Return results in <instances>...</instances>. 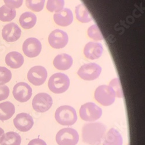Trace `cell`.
Returning a JSON list of instances; mask_svg holds the SVG:
<instances>
[{
  "instance_id": "cell-31",
  "label": "cell",
  "mask_w": 145,
  "mask_h": 145,
  "mask_svg": "<svg viewBox=\"0 0 145 145\" xmlns=\"http://www.w3.org/2000/svg\"><path fill=\"white\" fill-rule=\"evenodd\" d=\"M10 91L5 85H0V101L7 99L9 95Z\"/></svg>"
},
{
  "instance_id": "cell-12",
  "label": "cell",
  "mask_w": 145,
  "mask_h": 145,
  "mask_svg": "<svg viewBox=\"0 0 145 145\" xmlns=\"http://www.w3.org/2000/svg\"><path fill=\"white\" fill-rule=\"evenodd\" d=\"M42 50L41 42L35 38H29L23 44V51L29 57H35L40 55Z\"/></svg>"
},
{
  "instance_id": "cell-16",
  "label": "cell",
  "mask_w": 145,
  "mask_h": 145,
  "mask_svg": "<svg viewBox=\"0 0 145 145\" xmlns=\"http://www.w3.org/2000/svg\"><path fill=\"white\" fill-rule=\"evenodd\" d=\"M54 20L56 25L66 27L72 23L73 21V15L70 9L64 8L54 15Z\"/></svg>"
},
{
  "instance_id": "cell-11",
  "label": "cell",
  "mask_w": 145,
  "mask_h": 145,
  "mask_svg": "<svg viewBox=\"0 0 145 145\" xmlns=\"http://www.w3.org/2000/svg\"><path fill=\"white\" fill-rule=\"evenodd\" d=\"M69 37L67 34L63 30L56 29L51 33L48 37L50 45L55 49L64 48L68 43Z\"/></svg>"
},
{
  "instance_id": "cell-1",
  "label": "cell",
  "mask_w": 145,
  "mask_h": 145,
  "mask_svg": "<svg viewBox=\"0 0 145 145\" xmlns=\"http://www.w3.org/2000/svg\"><path fill=\"white\" fill-rule=\"evenodd\" d=\"M106 127L102 123H90L82 128V138L84 142L90 145H99L105 137Z\"/></svg>"
},
{
  "instance_id": "cell-29",
  "label": "cell",
  "mask_w": 145,
  "mask_h": 145,
  "mask_svg": "<svg viewBox=\"0 0 145 145\" xmlns=\"http://www.w3.org/2000/svg\"><path fill=\"white\" fill-rule=\"evenodd\" d=\"M12 78V72L7 68L0 66V85H4Z\"/></svg>"
},
{
  "instance_id": "cell-18",
  "label": "cell",
  "mask_w": 145,
  "mask_h": 145,
  "mask_svg": "<svg viewBox=\"0 0 145 145\" xmlns=\"http://www.w3.org/2000/svg\"><path fill=\"white\" fill-rule=\"evenodd\" d=\"M5 63L12 69H19L24 63V57L19 52H10L5 56Z\"/></svg>"
},
{
  "instance_id": "cell-32",
  "label": "cell",
  "mask_w": 145,
  "mask_h": 145,
  "mask_svg": "<svg viewBox=\"0 0 145 145\" xmlns=\"http://www.w3.org/2000/svg\"><path fill=\"white\" fill-rule=\"evenodd\" d=\"M28 145H46V143L43 140L37 138L31 140L28 144Z\"/></svg>"
},
{
  "instance_id": "cell-26",
  "label": "cell",
  "mask_w": 145,
  "mask_h": 145,
  "mask_svg": "<svg viewBox=\"0 0 145 145\" xmlns=\"http://www.w3.org/2000/svg\"><path fill=\"white\" fill-rule=\"evenodd\" d=\"M45 0H26V7L34 12H40L44 8Z\"/></svg>"
},
{
  "instance_id": "cell-8",
  "label": "cell",
  "mask_w": 145,
  "mask_h": 145,
  "mask_svg": "<svg viewBox=\"0 0 145 145\" xmlns=\"http://www.w3.org/2000/svg\"><path fill=\"white\" fill-rule=\"evenodd\" d=\"M53 100L51 96L46 93H39L36 95L32 102L33 109L39 113H44L51 107Z\"/></svg>"
},
{
  "instance_id": "cell-30",
  "label": "cell",
  "mask_w": 145,
  "mask_h": 145,
  "mask_svg": "<svg viewBox=\"0 0 145 145\" xmlns=\"http://www.w3.org/2000/svg\"><path fill=\"white\" fill-rule=\"evenodd\" d=\"M4 2L7 7L15 9L22 5L23 0H4Z\"/></svg>"
},
{
  "instance_id": "cell-17",
  "label": "cell",
  "mask_w": 145,
  "mask_h": 145,
  "mask_svg": "<svg viewBox=\"0 0 145 145\" xmlns=\"http://www.w3.org/2000/svg\"><path fill=\"white\" fill-rule=\"evenodd\" d=\"M72 59L71 56L66 54H62L57 55L54 60L55 67L59 70H67L72 65Z\"/></svg>"
},
{
  "instance_id": "cell-3",
  "label": "cell",
  "mask_w": 145,
  "mask_h": 145,
  "mask_svg": "<svg viewBox=\"0 0 145 145\" xmlns=\"http://www.w3.org/2000/svg\"><path fill=\"white\" fill-rule=\"evenodd\" d=\"M48 85L50 91L53 93H62L69 89L70 79L65 74L57 72L50 77Z\"/></svg>"
},
{
  "instance_id": "cell-20",
  "label": "cell",
  "mask_w": 145,
  "mask_h": 145,
  "mask_svg": "<svg viewBox=\"0 0 145 145\" xmlns=\"http://www.w3.org/2000/svg\"><path fill=\"white\" fill-rule=\"evenodd\" d=\"M15 113V107L10 102L0 103V120L5 121L10 119Z\"/></svg>"
},
{
  "instance_id": "cell-28",
  "label": "cell",
  "mask_w": 145,
  "mask_h": 145,
  "mask_svg": "<svg viewBox=\"0 0 145 145\" xmlns=\"http://www.w3.org/2000/svg\"><path fill=\"white\" fill-rule=\"evenodd\" d=\"M108 86L110 87L113 89L115 92L116 96H117V98H123V91L120 81L118 78H116L112 80Z\"/></svg>"
},
{
  "instance_id": "cell-10",
  "label": "cell",
  "mask_w": 145,
  "mask_h": 145,
  "mask_svg": "<svg viewBox=\"0 0 145 145\" xmlns=\"http://www.w3.org/2000/svg\"><path fill=\"white\" fill-rule=\"evenodd\" d=\"M12 93L16 101L23 103L27 102L31 98L32 89L28 84L20 82L14 86Z\"/></svg>"
},
{
  "instance_id": "cell-5",
  "label": "cell",
  "mask_w": 145,
  "mask_h": 145,
  "mask_svg": "<svg viewBox=\"0 0 145 145\" xmlns=\"http://www.w3.org/2000/svg\"><path fill=\"white\" fill-rule=\"evenodd\" d=\"M95 98L96 101L104 106H108L112 105L116 98L115 92L109 86H101L95 91Z\"/></svg>"
},
{
  "instance_id": "cell-13",
  "label": "cell",
  "mask_w": 145,
  "mask_h": 145,
  "mask_svg": "<svg viewBox=\"0 0 145 145\" xmlns=\"http://www.w3.org/2000/svg\"><path fill=\"white\" fill-rule=\"evenodd\" d=\"M21 34V29L15 23L7 24L2 30L3 38L8 42H13L18 40Z\"/></svg>"
},
{
  "instance_id": "cell-4",
  "label": "cell",
  "mask_w": 145,
  "mask_h": 145,
  "mask_svg": "<svg viewBox=\"0 0 145 145\" xmlns=\"http://www.w3.org/2000/svg\"><path fill=\"white\" fill-rule=\"evenodd\" d=\"M102 115V110L93 103L89 102L81 106L80 109L81 118L88 122H93L99 120Z\"/></svg>"
},
{
  "instance_id": "cell-24",
  "label": "cell",
  "mask_w": 145,
  "mask_h": 145,
  "mask_svg": "<svg viewBox=\"0 0 145 145\" xmlns=\"http://www.w3.org/2000/svg\"><path fill=\"white\" fill-rule=\"evenodd\" d=\"M16 15V12L15 9L10 8L6 5L0 8V20L2 22H10L15 19Z\"/></svg>"
},
{
  "instance_id": "cell-33",
  "label": "cell",
  "mask_w": 145,
  "mask_h": 145,
  "mask_svg": "<svg viewBox=\"0 0 145 145\" xmlns=\"http://www.w3.org/2000/svg\"><path fill=\"white\" fill-rule=\"evenodd\" d=\"M4 134V131L3 128H0V139L2 137V136Z\"/></svg>"
},
{
  "instance_id": "cell-15",
  "label": "cell",
  "mask_w": 145,
  "mask_h": 145,
  "mask_svg": "<svg viewBox=\"0 0 145 145\" xmlns=\"http://www.w3.org/2000/svg\"><path fill=\"white\" fill-rule=\"evenodd\" d=\"M103 48L101 43L96 42H89L84 50V54L89 59L95 60L99 59L102 55Z\"/></svg>"
},
{
  "instance_id": "cell-9",
  "label": "cell",
  "mask_w": 145,
  "mask_h": 145,
  "mask_svg": "<svg viewBox=\"0 0 145 145\" xmlns=\"http://www.w3.org/2000/svg\"><path fill=\"white\" fill-rule=\"evenodd\" d=\"M48 76L46 69L41 66H34L27 73L29 81L35 86H40L45 82Z\"/></svg>"
},
{
  "instance_id": "cell-25",
  "label": "cell",
  "mask_w": 145,
  "mask_h": 145,
  "mask_svg": "<svg viewBox=\"0 0 145 145\" xmlns=\"http://www.w3.org/2000/svg\"><path fill=\"white\" fill-rule=\"evenodd\" d=\"M64 6V0H48L46 9L51 12H58L63 9Z\"/></svg>"
},
{
  "instance_id": "cell-14",
  "label": "cell",
  "mask_w": 145,
  "mask_h": 145,
  "mask_svg": "<svg viewBox=\"0 0 145 145\" xmlns=\"http://www.w3.org/2000/svg\"><path fill=\"white\" fill-rule=\"evenodd\" d=\"M15 128L20 132H27L31 129L34 125L33 117L26 113L18 114L14 120Z\"/></svg>"
},
{
  "instance_id": "cell-22",
  "label": "cell",
  "mask_w": 145,
  "mask_h": 145,
  "mask_svg": "<svg viewBox=\"0 0 145 145\" xmlns=\"http://www.w3.org/2000/svg\"><path fill=\"white\" fill-rule=\"evenodd\" d=\"M21 137L15 132H8L4 134L0 139L1 145H20Z\"/></svg>"
},
{
  "instance_id": "cell-19",
  "label": "cell",
  "mask_w": 145,
  "mask_h": 145,
  "mask_svg": "<svg viewBox=\"0 0 145 145\" xmlns=\"http://www.w3.org/2000/svg\"><path fill=\"white\" fill-rule=\"evenodd\" d=\"M123 137L115 128H111L105 135L103 145H123Z\"/></svg>"
},
{
  "instance_id": "cell-23",
  "label": "cell",
  "mask_w": 145,
  "mask_h": 145,
  "mask_svg": "<svg viewBox=\"0 0 145 145\" xmlns=\"http://www.w3.org/2000/svg\"><path fill=\"white\" fill-rule=\"evenodd\" d=\"M75 12L77 20L81 23H88L92 20V18L88 10L82 4H81L76 7Z\"/></svg>"
},
{
  "instance_id": "cell-2",
  "label": "cell",
  "mask_w": 145,
  "mask_h": 145,
  "mask_svg": "<svg viewBox=\"0 0 145 145\" xmlns=\"http://www.w3.org/2000/svg\"><path fill=\"white\" fill-rule=\"evenodd\" d=\"M55 117L59 124L65 126L73 125L77 120L76 110L73 107L68 105L58 107L56 110Z\"/></svg>"
},
{
  "instance_id": "cell-6",
  "label": "cell",
  "mask_w": 145,
  "mask_h": 145,
  "mask_svg": "<svg viewBox=\"0 0 145 145\" xmlns=\"http://www.w3.org/2000/svg\"><path fill=\"white\" fill-rule=\"evenodd\" d=\"M79 140L77 131L71 128L60 129L56 134V141L59 145H76Z\"/></svg>"
},
{
  "instance_id": "cell-21",
  "label": "cell",
  "mask_w": 145,
  "mask_h": 145,
  "mask_svg": "<svg viewBox=\"0 0 145 145\" xmlns=\"http://www.w3.org/2000/svg\"><path fill=\"white\" fill-rule=\"evenodd\" d=\"M37 22V17L31 12H26L21 15L19 18L20 26L25 29H30L33 27Z\"/></svg>"
},
{
  "instance_id": "cell-7",
  "label": "cell",
  "mask_w": 145,
  "mask_h": 145,
  "mask_svg": "<svg viewBox=\"0 0 145 145\" xmlns=\"http://www.w3.org/2000/svg\"><path fill=\"white\" fill-rule=\"evenodd\" d=\"M102 68L99 65L91 63L82 66L77 71V74L84 80L92 81L99 77Z\"/></svg>"
},
{
  "instance_id": "cell-27",
  "label": "cell",
  "mask_w": 145,
  "mask_h": 145,
  "mask_svg": "<svg viewBox=\"0 0 145 145\" xmlns=\"http://www.w3.org/2000/svg\"><path fill=\"white\" fill-rule=\"evenodd\" d=\"M88 35L91 39L95 41H101L103 39V37L98 26L96 25H93L89 27Z\"/></svg>"
}]
</instances>
